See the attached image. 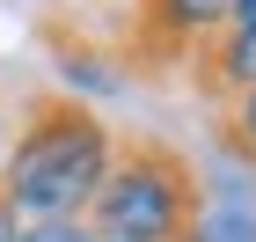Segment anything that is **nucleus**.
Segmentation results:
<instances>
[{"mask_svg": "<svg viewBox=\"0 0 256 242\" xmlns=\"http://www.w3.org/2000/svg\"><path fill=\"white\" fill-rule=\"evenodd\" d=\"M110 125L66 88H37L22 103L8 154H0V198L22 220H80L110 169Z\"/></svg>", "mask_w": 256, "mask_h": 242, "instance_id": "1", "label": "nucleus"}, {"mask_svg": "<svg viewBox=\"0 0 256 242\" xmlns=\"http://www.w3.org/2000/svg\"><path fill=\"white\" fill-rule=\"evenodd\" d=\"M198 213H205V183H198L190 154L161 132H118L110 169L80 220L96 227V242H176L190 235Z\"/></svg>", "mask_w": 256, "mask_h": 242, "instance_id": "2", "label": "nucleus"}, {"mask_svg": "<svg viewBox=\"0 0 256 242\" xmlns=\"http://www.w3.org/2000/svg\"><path fill=\"white\" fill-rule=\"evenodd\" d=\"M212 140L227 147L242 169H256V81L242 88L234 103H220V110H212Z\"/></svg>", "mask_w": 256, "mask_h": 242, "instance_id": "3", "label": "nucleus"}, {"mask_svg": "<svg viewBox=\"0 0 256 242\" xmlns=\"http://www.w3.org/2000/svg\"><path fill=\"white\" fill-rule=\"evenodd\" d=\"M15 242H96V227L88 220H22Z\"/></svg>", "mask_w": 256, "mask_h": 242, "instance_id": "4", "label": "nucleus"}, {"mask_svg": "<svg viewBox=\"0 0 256 242\" xmlns=\"http://www.w3.org/2000/svg\"><path fill=\"white\" fill-rule=\"evenodd\" d=\"M15 235H22V213H15L8 198H0V242H15Z\"/></svg>", "mask_w": 256, "mask_h": 242, "instance_id": "5", "label": "nucleus"}, {"mask_svg": "<svg viewBox=\"0 0 256 242\" xmlns=\"http://www.w3.org/2000/svg\"><path fill=\"white\" fill-rule=\"evenodd\" d=\"M8 132H15V118H8V96H0V154H8Z\"/></svg>", "mask_w": 256, "mask_h": 242, "instance_id": "6", "label": "nucleus"}, {"mask_svg": "<svg viewBox=\"0 0 256 242\" xmlns=\"http://www.w3.org/2000/svg\"><path fill=\"white\" fill-rule=\"evenodd\" d=\"M176 8H190V15H220V0H176Z\"/></svg>", "mask_w": 256, "mask_h": 242, "instance_id": "7", "label": "nucleus"}, {"mask_svg": "<svg viewBox=\"0 0 256 242\" xmlns=\"http://www.w3.org/2000/svg\"><path fill=\"white\" fill-rule=\"evenodd\" d=\"M88 8H102V15H124V8H132V0H88Z\"/></svg>", "mask_w": 256, "mask_h": 242, "instance_id": "8", "label": "nucleus"}]
</instances>
